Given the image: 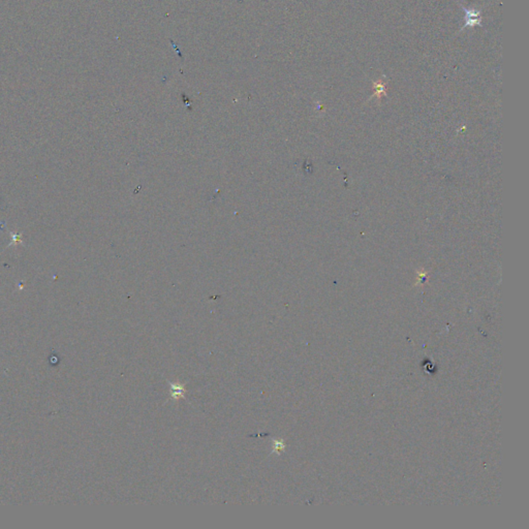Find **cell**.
I'll return each instance as SVG.
<instances>
[{
	"label": "cell",
	"mask_w": 529,
	"mask_h": 529,
	"mask_svg": "<svg viewBox=\"0 0 529 529\" xmlns=\"http://www.w3.org/2000/svg\"><path fill=\"white\" fill-rule=\"evenodd\" d=\"M462 10L464 11L465 13V23L463 27L460 29V31H462L464 28L466 27H475V26H481V10H476V9H466V7H464L463 5H461ZM459 31V32H460Z\"/></svg>",
	"instance_id": "1"
}]
</instances>
